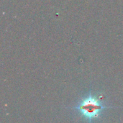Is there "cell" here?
Instances as JSON below:
<instances>
[{
	"mask_svg": "<svg viewBox=\"0 0 123 123\" xmlns=\"http://www.w3.org/2000/svg\"><path fill=\"white\" fill-rule=\"evenodd\" d=\"M103 108L102 104L97 101V99L93 97H89L84 100L78 109L89 118H94L98 114V112Z\"/></svg>",
	"mask_w": 123,
	"mask_h": 123,
	"instance_id": "6da1fadb",
	"label": "cell"
}]
</instances>
